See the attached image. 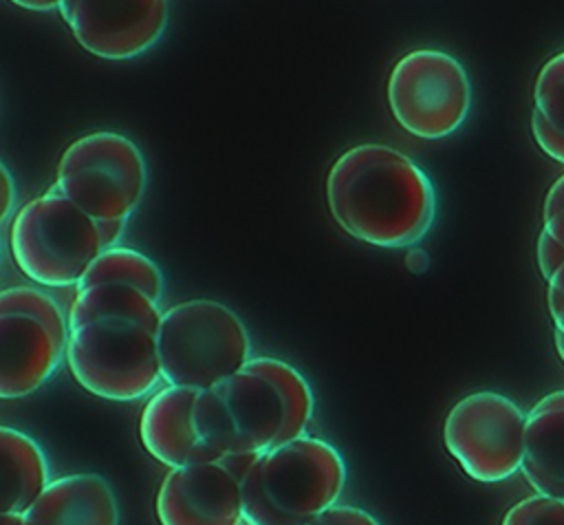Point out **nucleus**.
Segmentation results:
<instances>
[{"instance_id": "6ab92c4d", "label": "nucleus", "mask_w": 564, "mask_h": 525, "mask_svg": "<svg viewBox=\"0 0 564 525\" xmlns=\"http://www.w3.org/2000/svg\"><path fill=\"white\" fill-rule=\"evenodd\" d=\"M101 282L130 285L154 302H159L163 296V274L159 265L150 256L132 247L115 245V247L101 249V254L93 260V265L79 280L77 289L101 285Z\"/></svg>"}, {"instance_id": "2eb2a0df", "label": "nucleus", "mask_w": 564, "mask_h": 525, "mask_svg": "<svg viewBox=\"0 0 564 525\" xmlns=\"http://www.w3.org/2000/svg\"><path fill=\"white\" fill-rule=\"evenodd\" d=\"M520 470L535 494L564 499V390L544 395L527 413Z\"/></svg>"}, {"instance_id": "4468645a", "label": "nucleus", "mask_w": 564, "mask_h": 525, "mask_svg": "<svg viewBox=\"0 0 564 525\" xmlns=\"http://www.w3.org/2000/svg\"><path fill=\"white\" fill-rule=\"evenodd\" d=\"M24 525H117V499L106 479L93 472L64 474L46 483L22 514Z\"/></svg>"}, {"instance_id": "f3484780", "label": "nucleus", "mask_w": 564, "mask_h": 525, "mask_svg": "<svg viewBox=\"0 0 564 525\" xmlns=\"http://www.w3.org/2000/svg\"><path fill=\"white\" fill-rule=\"evenodd\" d=\"M161 318L163 311L159 309V302L150 300L145 293L130 285L117 282H101L77 289L66 313L68 329L97 320H119L139 324L154 335L159 331Z\"/></svg>"}, {"instance_id": "423d86ee", "label": "nucleus", "mask_w": 564, "mask_h": 525, "mask_svg": "<svg viewBox=\"0 0 564 525\" xmlns=\"http://www.w3.org/2000/svg\"><path fill=\"white\" fill-rule=\"evenodd\" d=\"M64 357L73 379L108 401L141 399L163 382L156 335L132 322L97 320L68 329Z\"/></svg>"}, {"instance_id": "1a4fd4ad", "label": "nucleus", "mask_w": 564, "mask_h": 525, "mask_svg": "<svg viewBox=\"0 0 564 525\" xmlns=\"http://www.w3.org/2000/svg\"><path fill=\"white\" fill-rule=\"evenodd\" d=\"M527 415L507 395L469 393L443 421V443L460 470L480 483L513 476L522 463Z\"/></svg>"}, {"instance_id": "c756f323", "label": "nucleus", "mask_w": 564, "mask_h": 525, "mask_svg": "<svg viewBox=\"0 0 564 525\" xmlns=\"http://www.w3.org/2000/svg\"><path fill=\"white\" fill-rule=\"evenodd\" d=\"M553 342H555V351H557V355H560V360L564 362V333H560V331H555V335H553Z\"/></svg>"}, {"instance_id": "393cba45", "label": "nucleus", "mask_w": 564, "mask_h": 525, "mask_svg": "<svg viewBox=\"0 0 564 525\" xmlns=\"http://www.w3.org/2000/svg\"><path fill=\"white\" fill-rule=\"evenodd\" d=\"M535 258H538L540 276H542L544 280H549V278L564 265V245L557 243L551 234H546V232L542 229L540 236H538Z\"/></svg>"}, {"instance_id": "c85d7f7f", "label": "nucleus", "mask_w": 564, "mask_h": 525, "mask_svg": "<svg viewBox=\"0 0 564 525\" xmlns=\"http://www.w3.org/2000/svg\"><path fill=\"white\" fill-rule=\"evenodd\" d=\"M9 2H13V4L26 9V11H40V13H44V11L57 9L62 0H9Z\"/></svg>"}, {"instance_id": "39448f33", "label": "nucleus", "mask_w": 564, "mask_h": 525, "mask_svg": "<svg viewBox=\"0 0 564 525\" xmlns=\"http://www.w3.org/2000/svg\"><path fill=\"white\" fill-rule=\"evenodd\" d=\"M145 185L143 152L126 135L110 130L77 137L55 168V190L95 223H126L139 207Z\"/></svg>"}, {"instance_id": "9b49d317", "label": "nucleus", "mask_w": 564, "mask_h": 525, "mask_svg": "<svg viewBox=\"0 0 564 525\" xmlns=\"http://www.w3.org/2000/svg\"><path fill=\"white\" fill-rule=\"evenodd\" d=\"M154 512L159 525H242L240 483L216 461L170 468Z\"/></svg>"}, {"instance_id": "a878e982", "label": "nucleus", "mask_w": 564, "mask_h": 525, "mask_svg": "<svg viewBox=\"0 0 564 525\" xmlns=\"http://www.w3.org/2000/svg\"><path fill=\"white\" fill-rule=\"evenodd\" d=\"M546 304L555 331L564 333V265L546 280Z\"/></svg>"}, {"instance_id": "412c9836", "label": "nucleus", "mask_w": 564, "mask_h": 525, "mask_svg": "<svg viewBox=\"0 0 564 525\" xmlns=\"http://www.w3.org/2000/svg\"><path fill=\"white\" fill-rule=\"evenodd\" d=\"M0 315H26L44 324L64 346L68 338V322L53 296L42 289L18 285L0 291Z\"/></svg>"}, {"instance_id": "4be33fe9", "label": "nucleus", "mask_w": 564, "mask_h": 525, "mask_svg": "<svg viewBox=\"0 0 564 525\" xmlns=\"http://www.w3.org/2000/svg\"><path fill=\"white\" fill-rule=\"evenodd\" d=\"M500 525H564V499L531 494L513 503Z\"/></svg>"}, {"instance_id": "f257e3e1", "label": "nucleus", "mask_w": 564, "mask_h": 525, "mask_svg": "<svg viewBox=\"0 0 564 525\" xmlns=\"http://www.w3.org/2000/svg\"><path fill=\"white\" fill-rule=\"evenodd\" d=\"M326 205L350 238L397 249L430 232L436 194L427 172L405 152L386 143H359L333 161Z\"/></svg>"}, {"instance_id": "5701e85b", "label": "nucleus", "mask_w": 564, "mask_h": 525, "mask_svg": "<svg viewBox=\"0 0 564 525\" xmlns=\"http://www.w3.org/2000/svg\"><path fill=\"white\" fill-rule=\"evenodd\" d=\"M542 229L564 245V174L546 190L542 205Z\"/></svg>"}, {"instance_id": "0eeeda50", "label": "nucleus", "mask_w": 564, "mask_h": 525, "mask_svg": "<svg viewBox=\"0 0 564 525\" xmlns=\"http://www.w3.org/2000/svg\"><path fill=\"white\" fill-rule=\"evenodd\" d=\"M386 95L394 121L425 141L454 135L471 108L465 66L441 49H414L401 55L388 75Z\"/></svg>"}, {"instance_id": "20e7f679", "label": "nucleus", "mask_w": 564, "mask_h": 525, "mask_svg": "<svg viewBox=\"0 0 564 525\" xmlns=\"http://www.w3.org/2000/svg\"><path fill=\"white\" fill-rule=\"evenodd\" d=\"M9 249L22 276L62 289L79 285L104 245L95 221L53 188L15 212Z\"/></svg>"}, {"instance_id": "aec40b11", "label": "nucleus", "mask_w": 564, "mask_h": 525, "mask_svg": "<svg viewBox=\"0 0 564 525\" xmlns=\"http://www.w3.org/2000/svg\"><path fill=\"white\" fill-rule=\"evenodd\" d=\"M245 368L267 377L280 393V399L284 401V408H286V426H284L282 443L304 435L313 417V393L304 375L289 362L278 357H267V355L249 357Z\"/></svg>"}, {"instance_id": "f8f14e48", "label": "nucleus", "mask_w": 564, "mask_h": 525, "mask_svg": "<svg viewBox=\"0 0 564 525\" xmlns=\"http://www.w3.org/2000/svg\"><path fill=\"white\" fill-rule=\"evenodd\" d=\"M198 390L183 386H165L156 390L141 410L139 439L145 452L167 468L216 461L218 454L209 450L192 419V408Z\"/></svg>"}, {"instance_id": "b1692460", "label": "nucleus", "mask_w": 564, "mask_h": 525, "mask_svg": "<svg viewBox=\"0 0 564 525\" xmlns=\"http://www.w3.org/2000/svg\"><path fill=\"white\" fill-rule=\"evenodd\" d=\"M306 525H381L370 512L355 505H333Z\"/></svg>"}, {"instance_id": "cd10ccee", "label": "nucleus", "mask_w": 564, "mask_h": 525, "mask_svg": "<svg viewBox=\"0 0 564 525\" xmlns=\"http://www.w3.org/2000/svg\"><path fill=\"white\" fill-rule=\"evenodd\" d=\"M15 203V183L9 168L0 161V225L7 221Z\"/></svg>"}, {"instance_id": "bb28decb", "label": "nucleus", "mask_w": 564, "mask_h": 525, "mask_svg": "<svg viewBox=\"0 0 564 525\" xmlns=\"http://www.w3.org/2000/svg\"><path fill=\"white\" fill-rule=\"evenodd\" d=\"M256 452H227L218 457V463L240 483L245 479V474L249 472V468L256 461Z\"/></svg>"}, {"instance_id": "ddd939ff", "label": "nucleus", "mask_w": 564, "mask_h": 525, "mask_svg": "<svg viewBox=\"0 0 564 525\" xmlns=\"http://www.w3.org/2000/svg\"><path fill=\"white\" fill-rule=\"evenodd\" d=\"M64 344L37 320L0 315V399L42 388L64 357Z\"/></svg>"}, {"instance_id": "9d476101", "label": "nucleus", "mask_w": 564, "mask_h": 525, "mask_svg": "<svg viewBox=\"0 0 564 525\" xmlns=\"http://www.w3.org/2000/svg\"><path fill=\"white\" fill-rule=\"evenodd\" d=\"M73 40L101 60H132L150 51L167 26V0H62Z\"/></svg>"}, {"instance_id": "6e6552de", "label": "nucleus", "mask_w": 564, "mask_h": 525, "mask_svg": "<svg viewBox=\"0 0 564 525\" xmlns=\"http://www.w3.org/2000/svg\"><path fill=\"white\" fill-rule=\"evenodd\" d=\"M192 419L200 441L218 457L260 454L282 443L286 408L267 377L242 366L227 379L198 390Z\"/></svg>"}, {"instance_id": "dca6fc26", "label": "nucleus", "mask_w": 564, "mask_h": 525, "mask_svg": "<svg viewBox=\"0 0 564 525\" xmlns=\"http://www.w3.org/2000/svg\"><path fill=\"white\" fill-rule=\"evenodd\" d=\"M48 483L44 450L22 430L0 426V514H24Z\"/></svg>"}, {"instance_id": "f03ea898", "label": "nucleus", "mask_w": 564, "mask_h": 525, "mask_svg": "<svg viewBox=\"0 0 564 525\" xmlns=\"http://www.w3.org/2000/svg\"><path fill=\"white\" fill-rule=\"evenodd\" d=\"M346 463L326 439L300 435L260 452L240 481L247 525H306L333 507Z\"/></svg>"}, {"instance_id": "7ed1b4c3", "label": "nucleus", "mask_w": 564, "mask_h": 525, "mask_svg": "<svg viewBox=\"0 0 564 525\" xmlns=\"http://www.w3.org/2000/svg\"><path fill=\"white\" fill-rule=\"evenodd\" d=\"M156 353L167 386L205 390L249 362L251 340L227 304L194 298L163 311Z\"/></svg>"}, {"instance_id": "a211bd4d", "label": "nucleus", "mask_w": 564, "mask_h": 525, "mask_svg": "<svg viewBox=\"0 0 564 525\" xmlns=\"http://www.w3.org/2000/svg\"><path fill=\"white\" fill-rule=\"evenodd\" d=\"M531 135L546 157L564 163V51L549 57L535 75Z\"/></svg>"}]
</instances>
